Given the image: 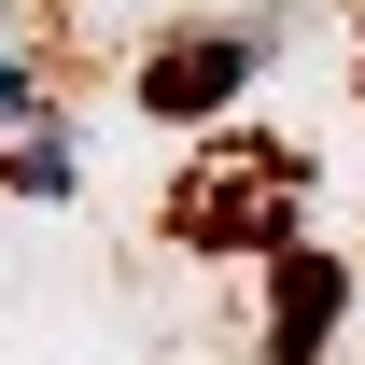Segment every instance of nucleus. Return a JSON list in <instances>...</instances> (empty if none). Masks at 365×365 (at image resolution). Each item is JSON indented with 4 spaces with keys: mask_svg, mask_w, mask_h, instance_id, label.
<instances>
[{
    "mask_svg": "<svg viewBox=\"0 0 365 365\" xmlns=\"http://www.w3.org/2000/svg\"><path fill=\"white\" fill-rule=\"evenodd\" d=\"M295 197H309V155H281V140H211L197 182H182V239H197V253H281Z\"/></svg>",
    "mask_w": 365,
    "mask_h": 365,
    "instance_id": "1",
    "label": "nucleus"
},
{
    "mask_svg": "<svg viewBox=\"0 0 365 365\" xmlns=\"http://www.w3.org/2000/svg\"><path fill=\"white\" fill-rule=\"evenodd\" d=\"M281 43H295V14H211V29H169V43L140 56V113H155V127H211Z\"/></svg>",
    "mask_w": 365,
    "mask_h": 365,
    "instance_id": "2",
    "label": "nucleus"
},
{
    "mask_svg": "<svg viewBox=\"0 0 365 365\" xmlns=\"http://www.w3.org/2000/svg\"><path fill=\"white\" fill-rule=\"evenodd\" d=\"M351 323V267L337 253H267V365H323Z\"/></svg>",
    "mask_w": 365,
    "mask_h": 365,
    "instance_id": "3",
    "label": "nucleus"
},
{
    "mask_svg": "<svg viewBox=\"0 0 365 365\" xmlns=\"http://www.w3.org/2000/svg\"><path fill=\"white\" fill-rule=\"evenodd\" d=\"M0 182H14V197H71V182H85L71 113H14V127H0Z\"/></svg>",
    "mask_w": 365,
    "mask_h": 365,
    "instance_id": "4",
    "label": "nucleus"
},
{
    "mask_svg": "<svg viewBox=\"0 0 365 365\" xmlns=\"http://www.w3.org/2000/svg\"><path fill=\"white\" fill-rule=\"evenodd\" d=\"M14 113H43V71H29V43L0 29V127H14Z\"/></svg>",
    "mask_w": 365,
    "mask_h": 365,
    "instance_id": "5",
    "label": "nucleus"
},
{
    "mask_svg": "<svg viewBox=\"0 0 365 365\" xmlns=\"http://www.w3.org/2000/svg\"><path fill=\"white\" fill-rule=\"evenodd\" d=\"M351 85H365V56H351Z\"/></svg>",
    "mask_w": 365,
    "mask_h": 365,
    "instance_id": "6",
    "label": "nucleus"
}]
</instances>
